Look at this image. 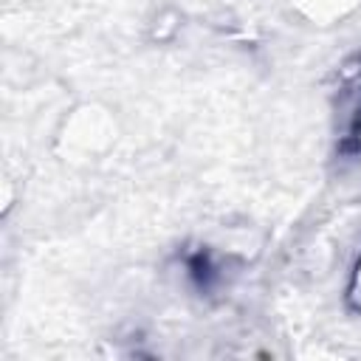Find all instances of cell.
Returning <instances> with one entry per match:
<instances>
[{"label": "cell", "mask_w": 361, "mask_h": 361, "mask_svg": "<svg viewBox=\"0 0 361 361\" xmlns=\"http://www.w3.org/2000/svg\"><path fill=\"white\" fill-rule=\"evenodd\" d=\"M347 299H350V305H353V307H358V310H361V257L355 259V268H353V274H350Z\"/></svg>", "instance_id": "3957f363"}, {"label": "cell", "mask_w": 361, "mask_h": 361, "mask_svg": "<svg viewBox=\"0 0 361 361\" xmlns=\"http://www.w3.org/2000/svg\"><path fill=\"white\" fill-rule=\"evenodd\" d=\"M358 138H361V113H358Z\"/></svg>", "instance_id": "277c9868"}, {"label": "cell", "mask_w": 361, "mask_h": 361, "mask_svg": "<svg viewBox=\"0 0 361 361\" xmlns=\"http://www.w3.org/2000/svg\"><path fill=\"white\" fill-rule=\"evenodd\" d=\"M299 14L307 17L310 23H319V25H333L344 17H350L361 0H293Z\"/></svg>", "instance_id": "7a4b0ae2"}, {"label": "cell", "mask_w": 361, "mask_h": 361, "mask_svg": "<svg viewBox=\"0 0 361 361\" xmlns=\"http://www.w3.org/2000/svg\"><path fill=\"white\" fill-rule=\"evenodd\" d=\"M87 118H85V110H79V116L71 121V127L65 130V141L71 144V149H79L82 155H96L102 152L110 141H113V127H110V118L104 113H93V124L90 130L85 127Z\"/></svg>", "instance_id": "6da1fadb"}]
</instances>
